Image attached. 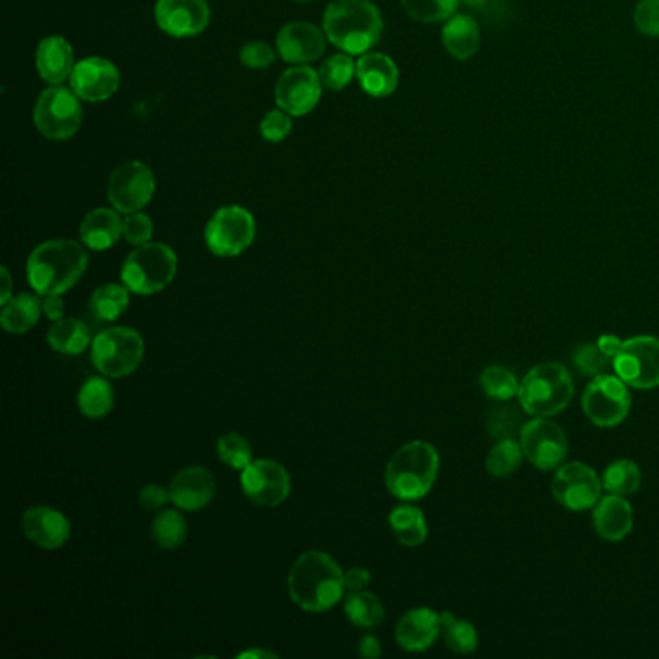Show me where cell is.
<instances>
[{
    "label": "cell",
    "instance_id": "1",
    "mask_svg": "<svg viewBox=\"0 0 659 659\" xmlns=\"http://www.w3.org/2000/svg\"><path fill=\"white\" fill-rule=\"evenodd\" d=\"M345 573L323 552L300 555L289 575V592L296 606L310 614H325L345 596Z\"/></svg>",
    "mask_w": 659,
    "mask_h": 659
},
{
    "label": "cell",
    "instance_id": "2",
    "mask_svg": "<svg viewBox=\"0 0 659 659\" xmlns=\"http://www.w3.org/2000/svg\"><path fill=\"white\" fill-rule=\"evenodd\" d=\"M87 263V253L74 240H49L28 258V283L39 296L64 294L82 279Z\"/></svg>",
    "mask_w": 659,
    "mask_h": 659
},
{
    "label": "cell",
    "instance_id": "3",
    "mask_svg": "<svg viewBox=\"0 0 659 659\" xmlns=\"http://www.w3.org/2000/svg\"><path fill=\"white\" fill-rule=\"evenodd\" d=\"M323 30L341 51L366 54L381 38L384 20L368 0H335L325 10Z\"/></svg>",
    "mask_w": 659,
    "mask_h": 659
},
{
    "label": "cell",
    "instance_id": "4",
    "mask_svg": "<svg viewBox=\"0 0 659 659\" xmlns=\"http://www.w3.org/2000/svg\"><path fill=\"white\" fill-rule=\"evenodd\" d=\"M439 474V452L428 441H410L393 454L385 483L400 501H418L430 493Z\"/></svg>",
    "mask_w": 659,
    "mask_h": 659
},
{
    "label": "cell",
    "instance_id": "5",
    "mask_svg": "<svg viewBox=\"0 0 659 659\" xmlns=\"http://www.w3.org/2000/svg\"><path fill=\"white\" fill-rule=\"evenodd\" d=\"M575 397L573 376L563 364L544 362L521 379L519 400L530 416L552 418L563 412Z\"/></svg>",
    "mask_w": 659,
    "mask_h": 659
},
{
    "label": "cell",
    "instance_id": "6",
    "mask_svg": "<svg viewBox=\"0 0 659 659\" xmlns=\"http://www.w3.org/2000/svg\"><path fill=\"white\" fill-rule=\"evenodd\" d=\"M177 269L178 258L172 248L161 242H147L126 258L121 276L130 292L149 296L165 291L175 281Z\"/></svg>",
    "mask_w": 659,
    "mask_h": 659
},
{
    "label": "cell",
    "instance_id": "7",
    "mask_svg": "<svg viewBox=\"0 0 659 659\" xmlns=\"http://www.w3.org/2000/svg\"><path fill=\"white\" fill-rule=\"evenodd\" d=\"M146 345L138 331L130 327H108L93 338L92 362L103 376L126 377L144 360Z\"/></svg>",
    "mask_w": 659,
    "mask_h": 659
},
{
    "label": "cell",
    "instance_id": "8",
    "mask_svg": "<svg viewBox=\"0 0 659 659\" xmlns=\"http://www.w3.org/2000/svg\"><path fill=\"white\" fill-rule=\"evenodd\" d=\"M33 121L45 138L56 142L72 138L82 124L80 97L64 85H53L39 95Z\"/></svg>",
    "mask_w": 659,
    "mask_h": 659
},
{
    "label": "cell",
    "instance_id": "9",
    "mask_svg": "<svg viewBox=\"0 0 659 659\" xmlns=\"http://www.w3.org/2000/svg\"><path fill=\"white\" fill-rule=\"evenodd\" d=\"M630 399L629 385L619 376L592 377L583 393V410L594 426L598 428H615L629 416Z\"/></svg>",
    "mask_w": 659,
    "mask_h": 659
},
{
    "label": "cell",
    "instance_id": "10",
    "mask_svg": "<svg viewBox=\"0 0 659 659\" xmlns=\"http://www.w3.org/2000/svg\"><path fill=\"white\" fill-rule=\"evenodd\" d=\"M615 376L621 377L632 389L659 387V338L650 335L623 341L614 358Z\"/></svg>",
    "mask_w": 659,
    "mask_h": 659
},
{
    "label": "cell",
    "instance_id": "11",
    "mask_svg": "<svg viewBox=\"0 0 659 659\" xmlns=\"http://www.w3.org/2000/svg\"><path fill=\"white\" fill-rule=\"evenodd\" d=\"M255 238L252 213L238 206L221 208L206 227V244L209 252L219 258H234L248 250Z\"/></svg>",
    "mask_w": 659,
    "mask_h": 659
},
{
    "label": "cell",
    "instance_id": "12",
    "mask_svg": "<svg viewBox=\"0 0 659 659\" xmlns=\"http://www.w3.org/2000/svg\"><path fill=\"white\" fill-rule=\"evenodd\" d=\"M524 459L540 470H555L559 468L568 454V441L559 423L553 422L545 416H534V420L522 426L521 436Z\"/></svg>",
    "mask_w": 659,
    "mask_h": 659
},
{
    "label": "cell",
    "instance_id": "13",
    "mask_svg": "<svg viewBox=\"0 0 659 659\" xmlns=\"http://www.w3.org/2000/svg\"><path fill=\"white\" fill-rule=\"evenodd\" d=\"M604 483L594 468L584 462H567L553 475V498L568 511H588L602 499Z\"/></svg>",
    "mask_w": 659,
    "mask_h": 659
},
{
    "label": "cell",
    "instance_id": "14",
    "mask_svg": "<svg viewBox=\"0 0 659 659\" xmlns=\"http://www.w3.org/2000/svg\"><path fill=\"white\" fill-rule=\"evenodd\" d=\"M154 193V172L144 163H124L108 178L107 198L118 213L130 216L142 211Z\"/></svg>",
    "mask_w": 659,
    "mask_h": 659
},
{
    "label": "cell",
    "instance_id": "15",
    "mask_svg": "<svg viewBox=\"0 0 659 659\" xmlns=\"http://www.w3.org/2000/svg\"><path fill=\"white\" fill-rule=\"evenodd\" d=\"M240 485L253 505L279 506L291 495V475L275 460H252L240 474Z\"/></svg>",
    "mask_w": 659,
    "mask_h": 659
},
{
    "label": "cell",
    "instance_id": "16",
    "mask_svg": "<svg viewBox=\"0 0 659 659\" xmlns=\"http://www.w3.org/2000/svg\"><path fill=\"white\" fill-rule=\"evenodd\" d=\"M322 80L310 66L286 70L275 87V101L291 116H304L314 111L322 97Z\"/></svg>",
    "mask_w": 659,
    "mask_h": 659
},
{
    "label": "cell",
    "instance_id": "17",
    "mask_svg": "<svg viewBox=\"0 0 659 659\" xmlns=\"http://www.w3.org/2000/svg\"><path fill=\"white\" fill-rule=\"evenodd\" d=\"M121 85V72L113 62L100 56L84 59L74 66L70 76V87L76 93L80 100L90 103L107 101L118 92Z\"/></svg>",
    "mask_w": 659,
    "mask_h": 659
},
{
    "label": "cell",
    "instance_id": "18",
    "mask_svg": "<svg viewBox=\"0 0 659 659\" xmlns=\"http://www.w3.org/2000/svg\"><path fill=\"white\" fill-rule=\"evenodd\" d=\"M208 0H159L155 20L172 38H193L208 28Z\"/></svg>",
    "mask_w": 659,
    "mask_h": 659
},
{
    "label": "cell",
    "instance_id": "19",
    "mask_svg": "<svg viewBox=\"0 0 659 659\" xmlns=\"http://www.w3.org/2000/svg\"><path fill=\"white\" fill-rule=\"evenodd\" d=\"M170 499L180 511L196 513L201 511L216 498V475L208 468H182L170 482Z\"/></svg>",
    "mask_w": 659,
    "mask_h": 659
},
{
    "label": "cell",
    "instance_id": "20",
    "mask_svg": "<svg viewBox=\"0 0 659 659\" xmlns=\"http://www.w3.org/2000/svg\"><path fill=\"white\" fill-rule=\"evenodd\" d=\"M22 529L25 537L43 550H59L69 542L70 521L66 514L53 506H31L23 513Z\"/></svg>",
    "mask_w": 659,
    "mask_h": 659
},
{
    "label": "cell",
    "instance_id": "21",
    "mask_svg": "<svg viewBox=\"0 0 659 659\" xmlns=\"http://www.w3.org/2000/svg\"><path fill=\"white\" fill-rule=\"evenodd\" d=\"M276 51L283 61L292 64L314 62L325 51V35L314 23H286L276 35Z\"/></svg>",
    "mask_w": 659,
    "mask_h": 659
},
{
    "label": "cell",
    "instance_id": "22",
    "mask_svg": "<svg viewBox=\"0 0 659 659\" xmlns=\"http://www.w3.org/2000/svg\"><path fill=\"white\" fill-rule=\"evenodd\" d=\"M441 614L430 607H416L400 617L395 638L407 652H423L441 637Z\"/></svg>",
    "mask_w": 659,
    "mask_h": 659
},
{
    "label": "cell",
    "instance_id": "23",
    "mask_svg": "<svg viewBox=\"0 0 659 659\" xmlns=\"http://www.w3.org/2000/svg\"><path fill=\"white\" fill-rule=\"evenodd\" d=\"M635 526V513L627 498L609 493L594 506V529L606 542H621Z\"/></svg>",
    "mask_w": 659,
    "mask_h": 659
},
{
    "label": "cell",
    "instance_id": "24",
    "mask_svg": "<svg viewBox=\"0 0 659 659\" xmlns=\"http://www.w3.org/2000/svg\"><path fill=\"white\" fill-rule=\"evenodd\" d=\"M356 76L360 80L362 90L372 97H389L399 85V69L387 54H362L356 64Z\"/></svg>",
    "mask_w": 659,
    "mask_h": 659
},
{
    "label": "cell",
    "instance_id": "25",
    "mask_svg": "<svg viewBox=\"0 0 659 659\" xmlns=\"http://www.w3.org/2000/svg\"><path fill=\"white\" fill-rule=\"evenodd\" d=\"M39 76L45 80L46 84L61 85L64 80H70L74 72V51L69 41L59 35L45 38L38 46Z\"/></svg>",
    "mask_w": 659,
    "mask_h": 659
},
{
    "label": "cell",
    "instance_id": "26",
    "mask_svg": "<svg viewBox=\"0 0 659 659\" xmlns=\"http://www.w3.org/2000/svg\"><path fill=\"white\" fill-rule=\"evenodd\" d=\"M124 221L113 209H93L80 227V238L90 250H108L123 237Z\"/></svg>",
    "mask_w": 659,
    "mask_h": 659
},
{
    "label": "cell",
    "instance_id": "27",
    "mask_svg": "<svg viewBox=\"0 0 659 659\" xmlns=\"http://www.w3.org/2000/svg\"><path fill=\"white\" fill-rule=\"evenodd\" d=\"M441 41H443V46L452 59L470 61L478 53L480 43H482L480 25L470 15L452 14L444 22Z\"/></svg>",
    "mask_w": 659,
    "mask_h": 659
},
{
    "label": "cell",
    "instance_id": "28",
    "mask_svg": "<svg viewBox=\"0 0 659 659\" xmlns=\"http://www.w3.org/2000/svg\"><path fill=\"white\" fill-rule=\"evenodd\" d=\"M43 314V300H39V294L22 292L2 306L0 323L10 335H23L31 327H35L39 317Z\"/></svg>",
    "mask_w": 659,
    "mask_h": 659
},
{
    "label": "cell",
    "instance_id": "29",
    "mask_svg": "<svg viewBox=\"0 0 659 659\" xmlns=\"http://www.w3.org/2000/svg\"><path fill=\"white\" fill-rule=\"evenodd\" d=\"M46 341L54 353L77 356L92 345V331L80 320L62 317L59 322H53V327L46 333Z\"/></svg>",
    "mask_w": 659,
    "mask_h": 659
},
{
    "label": "cell",
    "instance_id": "30",
    "mask_svg": "<svg viewBox=\"0 0 659 659\" xmlns=\"http://www.w3.org/2000/svg\"><path fill=\"white\" fill-rule=\"evenodd\" d=\"M130 289L126 284H103L90 299V315L95 323H113L128 310Z\"/></svg>",
    "mask_w": 659,
    "mask_h": 659
},
{
    "label": "cell",
    "instance_id": "31",
    "mask_svg": "<svg viewBox=\"0 0 659 659\" xmlns=\"http://www.w3.org/2000/svg\"><path fill=\"white\" fill-rule=\"evenodd\" d=\"M389 526L397 542L407 547L422 545L428 537V522L422 511L415 505H399L389 514Z\"/></svg>",
    "mask_w": 659,
    "mask_h": 659
},
{
    "label": "cell",
    "instance_id": "32",
    "mask_svg": "<svg viewBox=\"0 0 659 659\" xmlns=\"http://www.w3.org/2000/svg\"><path fill=\"white\" fill-rule=\"evenodd\" d=\"M77 407L85 418L100 420L115 407V391L113 385L103 377H90L77 393Z\"/></svg>",
    "mask_w": 659,
    "mask_h": 659
},
{
    "label": "cell",
    "instance_id": "33",
    "mask_svg": "<svg viewBox=\"0 0 659 659\" xmlns=\"http://www.w3.org/2000/svg\"><path fill=\"white\" fill-rule=\"evenodd\" d=\"M345 614L354 627L374 629L385 619V607L381 599L372 592L354 590L345 599Z\"/></svg>",
    "mask_w": 659,
    "mask_h": 659
},
{
    "label": "cell",
    "instance_id": "34",
    "mask_svg": "<svg viewBox=\"0 0 659 659\" xmlns=\"http://www.w3.org/2000/svg\"><path fill=\"white\" fill-rule=\"evenodd\" d=\"M602 483H604V490L607 493L629 498L640 488L642 472H640L637 462H632V460H615L606 468V472L602 475Z\"/></svg>",
    "mask_w": 659,
    "mask_h": 659
},
{
    "label": "cell",
    "instance_id": "35",
    "mask_svg": "<svg viewBox=\"0 0 659 659\" xmlns=\"http://www.w3.org/2000/svg\"><path fill=\"white\" fill-rule=\"evenodd\" d=\"M186 536H188V524H186L185 516L175 509H165L155 516L154 524H151V537H154L155 544L163 550H170V552L178 550L180 545L185 544Z\"/></svg>",
    "mask_w": 659,
    "mask_h": 659
},
{
    "label": "cell",
    "instance_id": "36",
    "mask_svg": "<svg viewBox=\"0 0 659 659\" xmlns=\"http://www.w3.org/2000/svg\"><path fill=\"white\" fill-rule=\"evenodd\" d=\"M441 637H443L447 648L454 653H472L478 650L480 638L472 623L464 619H457L451 611L441 614Z\"/></svg>",
    "mask_w": 659,
    "mask_h": 659
},
{
    "label": "cell",
    "instance_id": "37",
    "mask_svg": "<svg viewBox=\"0 0 659 659\" xmlns=\"http://www.w3.org/2000/svg\"><path fill=\"white\" fill-rule=\"evenodd\" d=\"M524 451H522L521 441L516 439H501L493 444L485 468L493 478H509L521 468Z\"/></svg>",
    "mask_w": 659,
    "mask_h": 659
},
{
    "label": "cell",
    "instance_id": "38",
    "mask_svg": "<svg viewBox=\"0 0 659 659\" xmlns=\"http://www.w3.org/2000/svg\"><path fill=\"white\" fill-rule=\"evenodd\" d=\"M480 387L488 399L509 402L514 397H519L521 381L511 369L503 366H488L480 376Z\"/></svg>",
    "mask_w": 659,
    "mask_h": 659
},
{
    "label": "cell",
    "instance_id": "39",
    "mask_svg": "<svg viewBox=\"0 0 659 659\" xmlns=\"http://www.w3.org/2000/svg\"><path fill=\"white\" fill-rule=\"evenodd\" d=\"M521 410L511 405H503V407L493 408L490 416H488V422H485V430L490 433L491 438L498 439H516L521 436L522 426H524V418H522ZM526 415V412H524Z\"/></svg>",
    "mask_w": 659,
    "mask_h": 659
},
{
    "label": "cell",
    "instance_id": "40",
    "mask_svg": "<svg viewBox=\"0 0 659 659\" xmlns=\"http://www.w3.org/2000/svg\"><path fill=\"white\" fill-rule=\"evenodd\" d=\"M317 74H320L323 87L338 92V90H345L346 85L353 82L356 64H354L351 54L338 53L323 62Z\"/></svg>",
    "mask_w": 659,
    "mask_h": 659
},
{
    "label": "cell",
    "instance_id": "41",
    "mask_svg": "<svg viewBox=\"0 0 659 659\" xmlns=\"http://www.w3.org/2000/svg\"><path fill=\"white\" fill-rule=\"evenodd\" d=\"M400 2L410 18L423 23L447 22L459 4V0H400Z\"/></svg>",
    "mask_w": 659,
    "mask_h": 659
},
{
    "label": "cell",
    "instance_id": "42",
    "mask_svg": "<svg viewBox=\"0 0 659 659\" xmlns=\"http://www.w3.org/2000/svg\"><path fill=\"white\" fill-rule=\"evenodd\" d=\"M217 452H219V459L227 467L240 470V472L252 462V447L248 443V439L242 438L240 433H224L217 441Z\"/></svg>",
    "mask_w": 659,
    "mask_h": 659
},
{
    "label": "cell",
    "instance_id": "43",
    "mask_svg": "<svg viewBox=\"0 0 659 659\" xmlns=\"http://www.w3.org/2000/svg\"><path fill=\"white\" fill-rule=\"evenodd\" d=\"M573 364L583 376L596 377L606 374L609 364H614L598 343H586V345L576 346L573 354Z\"/></svg>",
    "mask_w": 659,
    "mask_h": 659
},
{
    "label": "cell",
    "instance_id": "44",
    "mask_svg": "<svg viewBox=\"0 0 659 659\" xmlns=\"http://www.w3.org/2000/svg\"><path fill=\"white\" fill-rule=\"evenodd\" d=\"M123 237L132 245L147 244L154 237V221L142 211L130 213L124 219Z\"/></svg>",
    "mask_w": 659,
    "mask_h": 659
},
{
    "label": "cell",
    "instance_id": "45",
    "mask_svg": "<svg viewBox=\"0 0 659 659\" xmlns=\"http://www.w3.org/2000/svg\"><path fill=\"white\" fill-rule=\"evenodd\" d=\"M292 130L291 115L286 111H271L268 115L263 116V121L260 124V132L263 138L271 142V144H279L283 142Z\"/></svg>",
    "mask_w": 659,
    "mask_h": 659
},
{
    "label": "cell",
    "instance_id": "46",
    "mask_svg": "<svg viewBox=\"0 0 659 659\" xmlns=\"http://www.w3.org/2000/svg\"><path fill=\"white\" fill-rule=\"evenodd\" d=\"M635 25L645 38L659 39V0H640L635 8Z\"/></svg>",
    "mask_w": 659,
    "mask_h": 659
},
{
    "label": "cell",
    "instance_id": "47",
    "mask_svg": "<svg viewBox=\"0 0 659 659\" xmlns=\"http://www.w3.org/2000/svg\"><path fill=\"white\" fill-rule=\"evenodd\" d=\"M275 49H271L268 43H261V41L248 43L240 51V61L245 69L252 70L269 69L275 62Z\"/></svg>",
    "mask_w": 659,
    "mask_h": 659
},
{
    "label": "cell",
    "instance_id": "48",
    "mask_svg": "<svg viewBox=\"0 0 659 659\" xmlns=\"http://www.w3.org/2000/svg\"><path fill=\"white\" fill-rule=\"evenodd\" d=\"M138 501L142 509L155 513V511H161L163 506L167 505L172 499H170V490L157 485V483H151V485H146L144 490L139 491Z\"/></svg>",
    "mask_w": 659,
    "mask_h": 659
},
{
    "label": "cell",
    "instance_id": "49",
    "mask_svg": "<svg viewBox=\"0 0 659 659\" xmlns=\"http://www.w3.org/2000/svg\"><path fill=\"white\" fill-rule=\"evenodd\" d=\"M369 580H372V573H369L368 568L356 567L345 573L346 588L351 592L364 590L368 586Z\"/></svg>",
    "mask_w": 659,
    "mask_h": 659
},
{
    "label": "cell",
    "instance_id": "50",
    "mask_svg": "<svg viewBox=\"0 0 659 659\" xmlns=\"http://www.w3.org/2000/svg\"><path fill=\"white\" fill-rule=\"evenodd\" d=\"M62 294H51V296H43V314L51 320V322H59L64 317V300Z\"/></svg>",
    "mask_w": 659,
    "mask_h": 659
},
{
    "label": "cell",
    "instance_id": "51",
    "mask_svg": "<svg viewBox=\"0 0 659 659\" xmlns=\"http://www.w3.org/2000/svg\"><path fill=\"white\" fill-rule=\"evenodd\" d=\"M358 652H360L362 658L366 659L381 658V642H379V638L374 637V635L362 637L360 645H358Z\"/></svg>",
    "mask_w": 659,
    "mask_h": 659
},
{
    "label": "cell",
    "instance_id": "52",
    "mask_svg": "<svg viewBox=\"0 0 659 659\" xmlns=\"http://www.w3.org/2000/svg\"><path fill=\"white\" fill-rule=\"evenodd\" d=\"M598 345L599 348L611 358V362H614L615 354L619 353L623 341L619 337H615V335H602V337L598 338Z\"/></svg>",
    "mask_w": 659,
    "mask_h": 659
},
{
    "label": "cell",
    "instance_id": "53",
    "mask_svg": "<svg viewBox=\"0 0 659 659\" xmlns=\"http://www.w3.org/2000/svg\"><path fill=\"white\" fill-rule=\"evenodd\" d=\"M0 279H2V291H0V304L4 306L7 302L12 300V276L8 273L7 268L0 269Z\"/></svg>",
    "mask_w": 659,
    "mask_h": 659
},
{
    "label": "cell",
    "instance_id": "54",
    "mask_svg": "<svg viewBox=\"0 0 659 659\" xmlns=\"http://www.w3.org/2000/svg\"><path fill=\"white\" fill-rule=\"evenodd\" d=\"M238 658H276L273 652H265V650H248V652L238 653Z\"/></svg>",
    "mask_w": 659,
    "mask_h": 659
},
{
    "label": "cell",
    "instance_id": "55",
    "mask_svg": "<svg viewBox=\"0 0 659 659\" xmlns=\"http://www.w3.org/2000/svg\"><path fill=\"white\" fill-rule=\"evenodd\" d=\"M460 2H464L468 7H482L485 0H460Z\"/></svg>",
    "mask_w": 659,
    "mask_h": 659
},
{
    "label": "cell",
    "instance_id": "56",
    "mask_svg": "<svg viewBox=\"0 0 659 659\" xmlns=\"http://www.w3.org/2000/svg\"><path fill=\"white\" fill-rule=\"evenodd\" d=\"M296 2H307V0H296Z\"/></svg>",
    "mask_w": 659,
    "mask_h": 659
}]
</instances>
